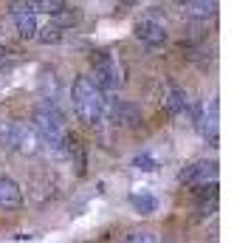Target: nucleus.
<instances>
[{
	"mask_svg": "<svg viewBox=\"0 0 251 243\" xmlns=\"http://www.w3.org/2000/svg\"><path fill=\"white\" fill-rule=\"evenodd\" d=\"M71 99H74V110L85 125L96 128L99 122L107 113V99H104V91L91 80V77H79L71 88Z\"/></svg>",
	"mask_w": 251,
	"mask_h": 243,
	"instance_id": "nucleus-1",
	"label": "nucleus"
},
{
	"mask_svg": "<svg viewBox=\"0 0 251 243\" xmlns=\"http://www.w3.org/2000/svg\"><path fill=\"white\" fill-rule=\"evenodd\" d=\"M34 130L40 141L54 147L57 153H65V144H68V128H65V119L54 105H40L34 113Z\"/></svg>",
	"mask_w": 251,
	"mask_h": 243,
	"instance_id": "nucleus-2",
	"label": "nucleus"
},
{
	"mask_svg": "<svg viewBox=\"0 0 251 243\" xmlns=\"http://www.w3.org/2000/svg\"><path fill=\"white\" fill-rule=\"evenodd\" d=\"M40 136L23 122H0V150H17L23 156L40 153Z\"/></svg>",
	"mask_w": 251,
	"mask_h": 243,
	"instance_id": "nucleus-3",
	"label": "nucleus"
},
{
	"mask_svg": "<svg viewBox=\"0 0 251 243\" xmlns=\"http://www.w3.org/2000/svg\"><path fill=\"white\" fill-rule=\"evenodd\" d=\"M93 77L91 80L102 88V91H119L125 85V65L110 54V51H96L91 57Z\"/></svg>",
	"mask_w": 251,
	"mask_h": 243,
	"instance_id": "nucleus-4",
	"label": "nucleus"
},
{
	"mask_svg": "<svg viewBox=\"0 0 251 243\" xmlns=\"http://www.w3.org/2000/svg\"><path fill=\"white\" fill-rule=\"evenodd\" d=\"M12 17H14V26H17L20 37H25V40L37 37V31H40V26H37V12L31 9L28 0H14L12 3Z\"/></svg>",
	"mask_w": 251,
	"mask_h": 243,
	"instance_id": "nucleus-5",
	"label": "nucleus"
},
{
	"mask_svg": "<svg viewBox=\"0 0 251 243\" xmlns=\"http://www.w3.org/2000/svg\"><path fill=\"white\" fill-rule=\"evenodd\" d=\"M178 178H181V184H186V187H206L209 181L215 184L217 164L215 162H195V164H189V167H183Z\"/></svg>",
	"mask_w": 251,
	"mask_h": 243,
	"instance_id": "nucleus-6",
	"label": "nucleus"
},
{
	"mask_svg": "<svg viewBox=\"0 0 251 243\" xmlns=\"http://www.w3.org/2000/svg\"><path fill=\"white\" fill-rule=\"evenodd\" d=\"M133 31H136V37L144 43V46L158 48V46L167 43V26L161 23V20H155V17H141Z\"/></svg>",
	"mask_w": 251,
	"mask_h": 243,
	"instance_id": "nucleus-7",
	"label": "nucleus"
},
{
	"mask_svg": "<svg viewBox=\"0 0 251 243\" xmlns=\"http://www.w3.org/2000/svg\"><path fill=\"white\" fill-rule=\"evenodd\" d=\"M20 204H23L20 184L9 175H0V209H17Z\"/></svg>",
	"mask_w": 251,
	"mask_h": 243,
	"instance_id": "nucleus-8",
	"label": "nucleus"
},
{
	"mask_svg": "<svg viewBox=\"0 0 251 243\" xmlns=\"http://www.w3.org/2000/svg\"><path fill=\"white\" fill-rule=\"evenodd\" d=\"M217 113H220V105L212 99V102L203 108L201 119H198V128H201V133H203L209 141H217Z\"/></svg>",
	"mask_w": 251,
	"mask_h": 243,
	"instance_id": "nucleus-9",
	"label": "nucleus"
},
{
	"mask_svg": "<svg viewBox=\"0 0 251 243\" xmlns=\"http://www.w3.org/2000/svg\"><path fill=\"white\" fill-rule=\"evenodd\" d=\"M175 3H178L186 14L201 17V20H206V17H212V14L217 12V0H175Z\"/></svg>",
	"mask_w": 251,
	"mask_h": 243,
	"instance_id": "nucleus-10",
	"label": "nucleus"
},
{
	"mask_svg": "<svg viewBox=\"0 0 251 243\" xmlns=\"http://www.w3.org/2000/svg\"><path fill=\"white\" fill-rule=\"evenodd\" d=\"M164 108L170 113H181L183 108H186V93L178 85H167V91H164Z\"/></svg>",
	"mask_w": 251,
	"mask_h": 243,
	"instance_id": "nucleus-11",
	"label": "nucleus"
},
{
	"mask_svg": "<svg viewBox=\"0 0 251 243\" xmlns=\"http://www.w3.org/2000/svg\"><path fill=\"white\" fill-rule=\"evenodd\" d=\"M130 204H133V209H136L138 215H152L158 209V198L150 195V192H133L130 195Z\"/></svg>",
	"mask_w": 251,
	"mask_h": 243,
	"instance_id": "nucleus-12",
	"label": "nucleus"
},
{
	"mask_svg": "<svg viewBox=\"0 0 251 243\" xmlns=\"http://www.w3.org/2000/svg\"><path fill=\"white\" fill-rule=\"evenodd\" d=\"M62 34H65V28H62V26L48 23L46 28H40V31H37V40H40V43H46V46H51V43H59Z\"/></svg>",
	"mask_w": 251,
	"mask_h": 243,
	"instance_id": "nucleus-13",
	"label": "nucleus"
},
{
	"mask_svg": "<svg viewBox=\"0 0 251 243\" xmlns=\"http://www.w3.org/2000/svg\"><path fill=\"white\" fill-rule=\"evenodd\" d=\"M34 12H46V14H57L65 9V0H31Z\"/></svg>",
	"mask_w": 251,
	"mask_h": 243,
	"instance_id": "nucleus-14",
	"label": "nucleus"
},
{
	"mask_svg": "<svg viewBox=\"0 0 251 243\" xmlns=\"http://www.w3.org/2000/svg\"><path fill=\"white\" fill-rule=\"evenodd\" d=\"M125 243H155V238L150 232H133V235L125 238Z\"/></svg>",
	"mask_w": 251,
	"mask_h": 243,
	"instance_id": "nucleus-15",
	"label": "nucleus"
},
{
	"mask_svg": "<svg viewBox=\"0 0 251 243\" xmlns=\"http://www.w3.org/2000/svg\"><path fill=\"white\" fill-rule=\"evenodd\" d=\"M136 164L141 167V170H155V162H152V159H147V156H141V159H136Z\"/></svg>",
	"mask_w": 251,
	"mask_h": 243,
	"instance_id": "nucleus-16",
	"label": "nucleus"
},
{
	"mask_svg": "<svg viewBox=\"0 0 251 243\" xmlns=\"http://www.w3.org/2000/svg\"><path fill=\"white\" fill-rule=\"evenodd\" d=\"M3 54H6V46H3V43H0V59H3Z\"/></svg>",
	"mask_w": 251,
	"mask_h": 243,
	"instance_id": "nucleus-17",
	"label": "nucleus"
}]
</instances>
